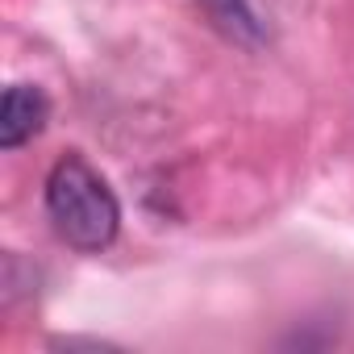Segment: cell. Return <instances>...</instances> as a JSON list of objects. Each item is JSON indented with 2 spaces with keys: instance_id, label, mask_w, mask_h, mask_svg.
<instances>
[{
  "instance_id": "2",
  "label": "cell",
  "mask_w": 354,
  "mask_h": 354,
  "mask_svg": "<svg viewBox=\"0 0 354 354\" xmlns=\"http://www.w3.org/2000/svg\"><path fill=\"white\" fill-rule=\"evenodd\" d=\"M50 121V96L38 84H9L0 100V150H21Z\"/></svg>"
},
{
  "instance_id": "1",
  "label": "cell",
  "mask_w": 354,
  "mask_h": 354,
  "mask_svg": "<svg viewBox=\"0 0 354 354\" xmlns=\"http://www.w3.org/2000/svg\"><path fill=\"white\" fill-rule=\"evenodd\" d=\"M46 217L59 242L80 254H100L121 234V201L109 180L84 158L63 154L46 175Z\"/></svg>"
},
{
  "instance_id": "3",
  "label": "cell",
  "mask_w": 354,
  "mask_h": 354,
  "mask_svg": "<svg viewBox=\"0 0 354 354\" xmlns=\"http://www.w3.org/2000/svg\"><path fill=\"white\" fill-rule=\"evenodd\" d=\"M196 5L205 9L209 26H213L221 38H230V42H238V46H263V42H267V26H263V17L254 13L250 0H196Z\"/></svg>"
}]
</instances>
